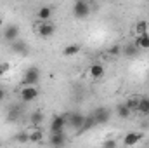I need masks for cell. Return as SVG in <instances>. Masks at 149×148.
<instances>
[{
	"mask_svg": "<svg viewBox=\"0 0 149 148\" xmlns=\"http://www.w3.org/2000/svg\"><path fill=\"white\" fill-rule=\"evenodd\" d=\"M9 70H10V63H7V61H5V63H0V77L5 75Z\"/></svg>",
	"mask_w": 149,
	"mask_h": 148,
	"instance_id": "obj_26",
	"label": "cell"
},
{
	"mask_svg": "<svg viewBox=\"0 0 149 148\" xmlns=\"http://www.w3.org/2000/svg\"><path fill=\"white\" fill-rule=\"evenodd\" d=\"M2 25H3V21H2V18H0V26H2Z\"/></svg>",
	"mask_w": 149,
	"mask_h": 148,
	"instance_id": "obj_30",
	"label": "cell"
},
{
	"mask_svg": "<svg viewBox=\"0 0 149 148\" xmlns=\"http://www.w3.org/2000/svg\"><path fill=\"white\" fill-rule=\"evenodd\" d=\"M0 145H2V143H0Z\"/></svg>",
	"mask_w": 149,
	"mask_h": 148,
	"instance_id": "obj_32",
	"label": "cell"
},
{
	"mask_svg": "<svg viewBox=\"0 0 149 148\" xmlns=\"http://www.w3.org/2000/svg\"><path fill=\"white\" fill-rule=\"evenodd\" d=\"M68 125V115H56L50 120V132H57V131H64V127Z\"/></svg>",
	"mask_w": 149,
	"mask_h": 148,
	"instance_id": "obj_5",
	"label": "cell"
},
{
	"mask_svg": "<svg viewBox=\"0 0 149 148\" xmlns=\"http://www.w3.org/2000/svg\"><path fill=\"white\" fill-rule=\"evenodd\" d=\"M92 115L95 117V122H97V124H108V122H109V118H111V111L108 110L106 106L97 108Z\"/></svg>",
	"mask_w": 149,
	"mask_h": 148,
	"instance_id": "obj_8",
	"label": "cell"
},
{
	"mask_svg": "<svg viewBox=\"0 0 149 148\" xmlns=\"http://www.w3.org/2000/svg\"><path fill=\"white\" fill-rule=\"evenodd\" d=\"M134 30H135V35H142V33H148V32H149V23H148V21H137Z\"/></svg>",
	"mask_w": 149,
	"mask_h": 148,
	"instance_id": "obj_18",
	"label": "cell"
},
{
	"mask_svg": "<svg viewBox=\"0 0 149 148\" xmlns=\"http://www.w3.org/2000/svg\"><path fill=\"white\" fill-rule=\"evenodd\" d=\"M38 80H40V70H38L37 66L28 68L24 72V75H23V84L24 85H37Z\"/></svg>",
	"mask_w": 149,
	"mask_h": 148,
	"instance_id": "obj_3",
	"label": "cell"
},
{
	"mask_svg": "<svg viewBox=\"0 0 149 148\" xmlns=\"http://www.w3.org/2000/svg\"><path fill=\"white\" fill-rule=\"evenodd\" d=\"M142 132H137V131H132V132H127L125 138H123V145L125 147H134V145H139L142 141Z\"/></svg>",
	"mask_w": 149,
	"mask_h": 148,
	"instance_id": "obj_7",
	"label": "cell"
},
{
	"mask_svg": "<svg viewBox=\"0 0 149 148\" xmlns=\"http://www.w3.org/2000/svg\"><path fill=\"white\" fill-rule=\"evenodd\" d=\"M80 44H70V45H66L64 49H63V54L66 56V58H71V56H76L78 52H80Z\"/></svg>",
	"mask_w": 149,
	"mask_h": 148,
	"instance_id": "obj_14",
	"label": "cell"
},
{
	"mask_svg": "<svg viewBox=\"0 0 149 148\" xmlns=\"http://www.w3.org/2000/svg\"><path fill=\"white\" fill-rule=\"evenodd\" d=\"M123 51H125V56H128V58H134V56H135V54L139 52V47H137V45L134 44V45H127V47H125Z\"/></svg>",
	"mask_w": 149,
	"mask_h": 148,
	"instance_id": "obj_22",
	"label": "cell"
},
{
	"mask_svg": "<svg viewBox=\"0 0 149 148\" xmlns=\"http://www.w3.org/2000/svg\"><path fill=\"white\" fill-rule=\"evenodd\" d=\"M95 125H97L95 117H94V115H88V117H85V122H83V127H81L80 132H83V131H90V129H94Z\"/></svg>",
	"mask_w": 149,
	"mask_h": 148,
	"instance_id": "obj_17",
	"label": "cell"
},
{
	"mask_svg": "<svg viewBox=\"0 0 149 148\" xmlns=\"http://www.w3.org/2000/svg\"><path fill=\"white\" fill-rule=\"evenodd\" d=\"M37 18H38V21H50V18H52V7H49V5L40 7L37 12Z\"/></svg>",
	"mask_w": 149,
	"mask_h": 148,
	"instance_id": "obj_13",
	"label": "cell"
},
{
	"mask_svg": "<svg viewBox=\"0 0 149 148\" xmlns=\"http://www.w3.org/2000/svg\"><path fill=\"white\" fill-rule=\"evenodd\" d=\"M88 12H90V5H88L87 0H76V2H74L73 16L76 18V19H83V18H87Z\"/></svg>",
	"mask_w": 149,
	"mask_h": 148,
	"instance_id": "obj_2",
	"label": "cell"
},
{
	"mask_svg": "<svg viewBox=\"0 0 149 148\" xmlns=\"http://www.w3.org/2000/svg\"><path fill=\"white\" fill-rule=\"evenodd\" d=\"M146 2H149V0H146Z\"/></svg>",
	"mask_w": 149,
	"mask_h": 148,
	"instance_id": "obj_31",
	"label": "cell"
},
{
	"mask_svg": "<svg viewBox=\"0 0 149 148\" xmlns=\"http://www.w3.org/2000/svg\"><path fill=\"white\" fill-rule=\"evenodd\" d=\"M3 98H5V91L0 89V101H3Z\"/></svg>",
	"mask_w": 149,
	"mask_h": 148,
	"instance_id": "obj_29",
	"label": "cell"
},
{
	"mask_svg": "<svg viewBox=\"0 0 149 148\" xmlns=\"http://www.w3.org/2000/svg\"><path fill=\"white\" fill-rule=\"evenodd\" d=\"M88 75H90V78H102L104 77V66L101 65V63H94V65H90V68H88Z\"/></svg>",
	"mask_w": 149,
	"mask_h": 148,
	"instance_id": "obj_11",
	"label": "cell"
},
{
	"mask_svg": "<svg viewBox=\"0 0 149 148\" xmlns=\"http://www.w3.org/2000/svg\"><path fill=\"white\" fill-rule=\"evenodd\" d=\"M16 141H19V143H28V141H30L28 132H21V134H17V136H16Z\"/></svg>",
	"mask_w": 149,
	"mask_h": 148,
	"instance_id": "obj_25",
	"label": "cell"
},
{
	"mask_svg": "<svg viewBox=\"0 0 149 148\" xmlns=\"http://www.w3.org/2000/svg\"><path fill=\"white\" fill-rule=\"evenodd\" d=\"M142 115H149V96H141V101H139V110Z\"/></svg>",
	"mask_w": 149,
	"mask_h": 148,
	"instance_id": "obj_16",
	"label": "cell"
},
{
	"mask_svg": "<svg viewBox=\"0 0 149 148\" xmlns=\"http://www.w3.org/2000/svg\"><path fill=\"white\" fill-rule=\"evenodd\" d=\"M116 113H118L120 118H128L130 113H132V110H130L125 103H120V105H116Z\"/></svg>",
	"mask_w": 149,
	"mask_h": 148,
	"instance_id": "obj_15",
	"label": "cell"
},
{
	"mask_svg": "<svg viewBox=\"0 0 149 148\" xmlns=\"http://www.w3.org/2000/svg\"><path fill=\"white\" fill-rule=\"evenodd\" d=\"M42 122H43V113H42V111L31 113V124H33V125H40Z\"/></svg>",
	"mask_w": 149,
	"mask_h": 148,
	"instance_id": "obj_23",
	"label": "cell"
},
{
	"mask_svg": "<svg viewBox=\"0 0 149 148\" xmlns=\"http://www.w3.org/2000/svg\"><path fill=\"white\" fill-rule=\"evenodd\" d=\"M3 38H5L7 42L17 40V38H19V28H17L16 25H9V26L5 28V32H3Z\"/></svg>",
	"mask_w": 149,
	"mask_h": 148,
	"instance_id": "obj_10",
	"label": "cell"
},
{
	"mask_svg": "<svg viewBox=\"0 0 149 148\" xmlns=\"http://www.w3.org/2000/svg\"><path fill=\"white\" fill-rule=\"evenodd\" d=\"M49 145H52V147H63V145H66V136H64V131L52 132V134H50V138H49Z\"/></svg>",
	"mask_w": 149,
	"mask_h": 148,
	"instance_id": "obj_9",
	"label": "cell"
},
{
	"mask_svg": "<svg viewBox=\"0 0 149 148\" xmlns=\"http://www.w3.org/2000/svg\"><path fill=\"white\" fill-rule=\"evenodd\" d=\"M102 147L104 148H116L118 147V141H116V140H108V141L102 143Z\"/></svg>",
	"mask_w": 149,
	"mask_h": 148,
	"instance_id": "obj_28",
	"label": "cell"
},
{
	"mask_svg": "<svg viewBox=\"0 0 149 148\" xmlns=\"http://www.w3.org/2000/svg\"><path fill=\"white\" fill-rule=\"evenodd\" d=\"M108 52H109L111 56H120V54H121V45L114 44V45H111V47L108 49Z\"/></svg>",
	"mask_w": 149,
	"mask_h": 148,
	"instance_id": "obj_24",
	"label": "cell"
},
{
	"mask_svg": "<svg viewBox=\"0 0 149 148\" xmlns=\"http://www.w3.org/2000/svg\"><path fill=\"white\" fill-rule=\"evenodd\" d=\"M135 45L139 47V51H149V32L142 33V35H137Z\"/></svg>",
	"mask_w": 149,
	"mask_h": 148,
	"instance_id": "obj_12",
	"label": "cell"
},
{
	"mask_svg": "<svg viewBox=\"0 0 149 148\" xmlns=\"http://www.w3.org/2000/svg\"><path fill=\"white\" fill-rule=\"evenodd\" d=\"M28 136H30V141L31 143H40L43 140V132L40 129H33L31 132H28Z\"/></svg>",
	"mask_w": 149,
	"mask_h": 148,
	"instance_id": "obj_21",
	"label": "cell"
},
{
	"mask_svg": "<svg viewBox=\"0 0 149 148\" xmlns=\"http://www.w3.org/2000/svg\"><path fill=\"white\" fill-rule=\"evenodd\" d=\"M16 118H19V110H12L7 117V122H14Z\"/></svg>",
	"mask_w": 149,
	"mask_h": 148,
	"instance_id": "obj_27",
	"label": "cell"
},
{
	"mask_svg": "<svg viewBox=\"0 0 149 148\" xmlns=\"http://www.w3.org/2000/svg\"><path fill=\"white\" fill-rule=\"evenodd\" d=\"M10 44H12L14 52H21V54H24V52L28 51V45H26L24 42H21V40H14V42H10Z\"/></svg>",
	"mask_w": 149,
	"mask_h": 148,
	"instance_id": "obj_20",
	"label": "cell"
},
{
	"mask_svg": "<svg viewBox=\"0 0 149 148\" xmlns=\"http://www.w3.org/2000/svg\"><path fill=\"white\" fill-rule=\"evenodd\" d=\"M139 101H141V96H130L125 105H127L132 111H137L139 110Z\"/></svg>",
	"mask_w": 149,
	"mask_h": 148,
	"instance_id": "obj_19",
	"label": "cell"
},
{
	"mask_svg": "<svg viewBox=\"0 0 149 148\" xmlns=\"http://www.w3.org/2000/svg\"><path fill=\"white\" fill-rule=\"evenodd\" d=\"M19 96H21V99H23L24 103H30V101L37 99V98H38L37 85H24V87L19 91Z\"/></svg>",
	"mask_w": 149,
	"mask_h": 148,
	"instance_id": "obj_4",
	"label": "cell"
},
{
	"mask_svg": "<svg viewBox=\"0 0 149 148\" xmlns=\"http://www.w3.org/2000/svg\"><path fill=\"white\" fill-rule=\"evenodd\" d=\"M35 32L38 33V37L50 38L54 35V32H56V26L50 21H40V23H37V26H35Z\"/></svg>",
	"mask_w": 149,
	"mask_h": 148,
	"instance_id": "obj_1",
	"label": "cell"
},
{
	"mask_svg": "<svg viewBox=\"0 0 149 148\" xmlns=\"http://www.w3.org/2000/svg\"><path fill=\"white\" fill-rule=\"evenodd\" d=\"M83 122H85V115H81V113H71V115H68V125L70 127H73L74 131H81V127H83Z\"/></svg>",
	"mask_w": 149,
	"mask_h": 148,
	"instance_id": "obj_6",
	"label": "cell"
}]
</instances>
